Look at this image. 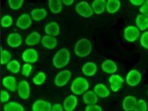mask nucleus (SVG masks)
<instances>
[{
  "label": "nucleus",
  "mask_w": 148,
  "mask_h": 111,
  "mask_svg": "<svg viewBox=\"0 0 148 111\" xmlns=\"http://www.w3.org/2000/svg\"><path fill=\"white\" fill-rule=\"evenodd\" d=\"M41 43L45 48L47 49H54L58 45V40L56 37L54 36H50V35H45L42 37Z\"/></svg>",
  "instance_id": "nucleus-18"
},
{
  "label": "nucleus",
  "mask_w": 148,
  "mask_h": 111,
  "mask_svg": "<svg viewBox=\"0 0 148 111\" xmlns=\"http://www.w3.org/2000/svg\"><path fill=\"white\" fill-rule=\"evenodd\" d=\"M4 111H25V109L20 103L8 102L4 105Z\"/></svg>",
  "instance_id": "nucleus-29"
},
{
  "label": "nucleus",
  "mask_w": 148,
  "mask_h": 111,
  "mask_svg": "<svg viewBox=\"0 0 148 111\" xmlns=\"http://www.w3.org/2000/svg\"><path fill=\"white\" fill-rule=\"evenodd\" d=\"M47 16V11L45 8H34L31 12V17L34 21H41Z\"/></svg>",
  "instance_id": "nucleus-22"
},
{
  "label": "nucleus",
  "mask_w": 148,
  "mask_h": 111,
  "mask_svg": "<svg viewBox=\"0 0 148 111\" xmlns=\"http://www.w3.org/2000/svg\"><path fill=\"white\" fill-rule=\"evenodd\" d=\"M147 95H148V91H147Z\"/></svg>",
  "instance_id": "nucleus-44"
},
{
  "label": "nucleus",
  "mask_w": 148,
  "mask_h": 111,
  "mask_svg": "<svg viewBox=\"0 0 148 111\" xmlns=\"http://www.w3.org/2000/svg\"><path fill=\"white\" fill-rule=\"evenodd\" d=\"M45 80H46V75L45 74V72H39L34 77L32 82L36 85H42L45 82Z\"/></svg>",
  "instance_id": "nucleus-31"
},
{
  "label": "nucleus",
  "mask_w": 148,
  "mask_h": 111,
  "mask_svg": "<svg viewBox=\"0 0 148 111\" xmlns=\"http://www.w3.org/2000/svg\"><path fill=\"white\" fill-rule=\"evenodd\" d=\"M7 69L12 73H18L21 71V64L18 60H11L7 64Z\"/></svg>",
  "instance_id": "nucleus-30"
},
{
  "label": "nucleus",
  "mask_w": 148,
  "mask_h": 111,
  "mask_svg": "<svg viewBox=\"0 0 148 111\" xmlns=\"http://www.w3.org/2000/svg\"><path fill=\"white\" fill-rule=\"evenodd\" d=\"M22 60L25 63H35L38 60V53L34 48L26 49L22 53Z\"/></svg>",
  "instance_id": "nucleus-9"
},
{
  "label": "nucleus",
  "mask_w": 148,
  "mask_h": 111,
  "mask_svg": "<svg viewBox=\"0 0 148 111\" xmlns=\"http://www.w3.org/2000/svg\"><path fill=\"white\" fill-rule=\"evenodd\" d=\"M63 5H66V6H71L74 3V0H62Z\"/></svg>",
  "instance_id": "nucleus-43"
},
{
  "label": "nucleus",
  "mask_w": 148,
  "mask_h": 111,
  "mask_svg": "<svg viewBox=\"0 0 148 111\" xmlns=\"http://www.w3.org/2000/svg\"><path fill=\"white\" fill-rule=\"evenodd\" d=\"M78 105V98L75 95H71L67 96V98L64 100L63 108L65 111H73L76 108Z\"/></svg>",
  "instance_id": "nucleus-12"
},
{
  "label": "nucleus",
  "mask_w": 148,
  "mask_h": 111,
  "mask_svg": "<svg viewBox=\"0 0 148 111\" xmlns=\"http://www.w3.org/2000/svg\"><path fill=\"white\" fill-rule=\"evenodd\" d=\"M52 105L45 100H37L32 105V111H51Z\"/></svg>",
  "instance_id": "nucleus-15"
},
{
  "label": "nucleus",
  "mask_w": 148,
  "mask_h": 111,
  "mask_svg": "<svg viewBox=\"0 0 148 111\" xmlns=\"http://www.w3.org/2000/svg\"><path fill=\"white\" fill-rule=\"evenodd\" d=\"M9 61H11V54L8 50H2L1 51V64L5 65L8 64Z\"/></svg>",
  "instance_id": "nucleus-34"
},
{
  "label": "nucleus",
  "mask_w": 148,
  "mask_h": 111,
  "mask_svg": "<svg viewBox=\"0 0 148 111\" xmlns=\"http://www.w3.org/2000/svg\"><path fill=\"white\" fill-rule=\"evenodd\" d=\"M109 83H110V87H111V90L113 92H118L121 85L123 84L124 80L123 78H121L118 74H111V76L109 78Z\"/></svg>",
  "instance_id": "nucleus-11"
},
{
  "label": "nucleus",
  "mask_w": 148,
  "mask_h": 111,
  "mask_svg": "<svg viewBox=\"0 0 148 111\" xmlns=\"http://www.w3.org/2000/svg\"><path fill=\"white\" fill-rule=\"evenodd\" d=\"M140 43L143 48L148 49V32H145L143 34H142L140 38Z\"/></svg>",
  "instance_id": "nucleus-36"
},
{
  "label": "nucleus",
  "mask_w": 148,
  "mask_h": 111,
  "mask_svg": "<svg viewBox=\"0 0 148 111\" xmlns=\"http://www.w3.org/2000/svg\"><path fill=\"white\" fill-rule=\"evenodd\" d=\"M102 69L106 72V73H108V74H114L118 69V66L114 61L110 59H106L105 61L102 63V66H101Z\"/></svg>",
  "instance_id": "nucleus-19"
},
{
  "label": "nucleus",
  "mask_w": 148,
  "mask_h": 111,
  "mask_svg": "<svg viewBox=\"0 0 148 111\" xmlns=\"http://www.w3.org/2000/svg\"><path fill=\"white\" fill-rule=\"evenodd\" d=\"M85 111H102L101 106L98 105H88L85 108Z\"/></svg>",
  "instance_id": "nucleus-38"
},
{
  "label": "nucleus",
  "mask_w": 148,
  "mask_h": 111,
  "mask_svg": "<svg viewBox=\"0 0 148 111\" xmlns=\"http://www.w3.org/2000/svg\"><path fill=\"white\" fill-rule=\"evenodd\" d=\"M136 25L140 31H145L148 28V16L143 14H139L136 17Z\"/></svg>",
  "instance_id": "nucleus-26"
},
{
  "label": "nucleus",
  "mask_w": 148,
  "mask_h": 111,
  "mask_svg": "<svg viewBox=\"0 0 148 111\" xmlns=\"http://www.w3.org/2000/svg\"><path fill=\"white\" fill-rule=\"evenodd\" d=\"M3 85L5 86V88H7L8 90H9L10 92H15L18 89V84L16 79L12 77V76H7L3 79L2 81Z\"/></svg>",
  "instance_id": "nucleus-17"
},
{
  "label": "nucleus",
  "mask_w": 148,
  "mask_h": 111,
  "mask_svg": "<svg viewBox=\"0 0 148 111\" xmlns=\"http://www.w3.org/2000/svg\"><path fill=\"white\" fill-rule=\"evenodd\" d=\"M83 101L88 105H95L98 101V96L95 92V91H87L83 94Z\"/></svg>",
  "instance_id": "nucleus-23"
},
{
  "label": "nucleus",
  "mask_w": 148,
  "mask_h": 111,
  "mask_svg": "<svg viewBox=\"0 0 148 111\" xmlns=\"http://www.w3.org/2000/svg\"><path fill=\"white\" fill-rule=\"evenodd\" d=\"M8 2L9 8L14 9V10H17V9H20L22 7L24 0H8Z\"/></svg>",
  "instance_id": "nucleus-32"
},
{
  "label": "nucleus",
  "mask_w": 148,
  "mask_h": 111,
  "mask_svg": "<svg viewBox=\"0 0 148 111\" xmlns=\"http://www.w3.org/2000/svg\"><path fill=\"white\" fill-rule=\"evenodd\" d=\"M74 51L79 58L88 57L92 52V43L86 38H82L76 43Z\"/></svg>",
  "instance_id": "nucleus-2"
},
{
  "label": "nucleus",
  "mask_w": 148,
  "mask_h": 111,
  "mask_svg": "<svg viewBox=\"0 0 148 111\" xmlns=\"http://www.w3.org/2000/svg\"><path fill=\"white\" fill-rule=\"evenodd\" d=\"M94 13L102 14L106 9V0H94L92 3Z\"/></svg>",
  "instance_id": "nucleus-21"
},
{
  "label": "nucleus",
  "mask_w": 148,
  "mask_h": 111,
  "mask_svg": "<svg viewBox=\"0 0 148 111\" xmlns=\"http://www.w3.org/2000/svg\"><path fill=\"white\" fill-rule=\"evenodd\" d=\"M71 92L75 95H80L86 92L89 89V82L85 78L82 77H77L74 79V81L71 83Z\"/></svg>",
  "instance_id": "nucleus-3"
},
{
  "label": "nucleus",
  "mask_w": 148,
  "mask_h": 111,
  "mask_svg": "<svg viewBox=\"0 0 148 111\" xmlns=\"http://www.w3.org/2000/svg\"><path fill=\"white\" fill-rule=\"evenodd\" d=\"M63 110H64L63 106H61L60 104H55L52 106V109H51V111H63Z\"/></svg>",
  "instance_id": "nucleus-41"
},
{
  "label": "nucleus",
  "mask_w": 148,
  "mask_h": 111,
  "mask_svg": "<svg viewBox=\"0 0 148 111\" xmlns=\"http://www.w3.org/2000/svg\"><path fill=\"white\" fill-rule=\"evenodd\" d=\"M75 10L80 16L83 18H89L92 16L94 14V10H92V6H90L86 1H82L78 3L75 7Z\"/></svg>",
  "instance_id": "nucleus-4"
},
{
  "label": "nucleus",
  "mask_w": 148,
  "mask_h": 111,
  "mask_svg": "<svg viewBox=\"0 0 148 111\" xmlns=\"http://www.w3.org/2000/svg\"><path fill=\"white\" fill-rule=\"evenodd\" d=\"M124 38L130 43H133L140 38V30L136 26L126 27L124 30Z\"/></svg>",
  "instance_id": "nucleus-5"
},
{
  "label": "nucleus",
  "mask_w": 148,
  "mask_h": 111,
  "mask_svg": "<svg viewBox=\"0 0 148 111\" xmlns=\"http://www.w3.org/2000/svg\"><path fill=\"white\" fill-rule=\"evenodd\" d=\"M140 11H141V14L148 16V0H146V1L140 7Z\"/></svg>",
  "instance_id": "nucleus-40"
},
{
  "label": "nucleus",
  "mask_w": 148,
  "mask_h": 111,
  "mask_svg": "<svg viewBox=\"0 0 148 111\" xmlns=\"http://www.w3.org/2000/svg\"><path fill=\"white\" fill-rule=\"evenodd\" d=\"M13 24V18L9 15H5L1 18V26L3 28H9Z\"/></svg>",
  "instance_id": "nucleus-33"
},
{
  "label": "nucleus",
  "mask_w": 148,
  "mask_h": 111,
  "mask_svg": "<svg viewBox=\"0 0 148 111\" xmlns=\"http://www.w3.org/2000/svg\"><path fill=\"white\" fill-rule=\"evenodd\" d=\"M32 23V17L29 15V14H22L21 16L18 17V18L17 20V22L16 24L17 26L20 28V29H22V30H26L28 29Z\"/></svg>",
  "instance_id": "nucleus-10"
},
{
  "label": "nucleus",
  "mask_w": 148,
  "mask_h": 111,
  "mask_svg": "<svg viewBox=\"0 0 148 111\" xmlns=\"http://www.w3.org/2000/svg\"><path fill=\"white\" fill-rule=\"evenodd\" d=\"M32 71V67L30 63H25L24 65L22 66V75L23 76H30V74Z\"/></svg>",
  "instance_id": "nucleus-37"
},
{
  "label": "nucleus",
  "mask_w": 148,
  "mask_h": 111,
  "mask_svg": "<svg viewBox=\"0 0 148 111\" xmlns=\"http://www.w3.org/2000/svg\"><path fill=\"white\" fill-rule=\"evenodd\" d=\"M141 80H142V74L138 71H135V69L131 71L126 76L127 84L132 87L137 86L141 82Z\"/></svg>",
  "instance_id": "nucleus-8"
},
{
  "label": "nucleus",
  "mask_w": 148,
  "mask_h": 111,
  "mask_svg": "<svg viewBox=\"0 0 148 111\" xmlns=\"http://www.w3.org/2000/svg\"><path fill=\"white\" fill-rule=\"evenodd\" d=\"M71 60V53L67 48L59 49L53 58V65L57 69L66 67Z\"/></svg>",
  "instance_id": "nucleus-1"
},
{
  "label": "nucleus",
  "mask_w": 148,
  "mask_h": 111,
  "mask_svg": "<svg viewBox=\"0 0 148 111\" xmlns=\"http://www.w3.org/2000/svg\"><path fill=\"white\" fill-rule=\"evenodd\" d=\"M82 71L85 76L92 77L96 73L97 66H96V64L94 63V62H87V63H85L84 65H83V67L82 69Z\"/></svg>",
  "instance_id": "nucleus-20"
},
{
  "label": "nucleus",
  "mask_w": 148,
  "mask_h": 111,
  "mask_svg": "<svg viewBox=\"0 0 148 111\" xmlns=\"http://www.w3.org/2000/svg\"><path fill=\"white\" fill-rule=\"evenodd\" d=\"M145 1L146 0H130V2H131L132 5H134V6H140V7Z\"/></svg>",
  "instance_id": "nucleus-42"
},
{
  "label": "nucleus",
  "mask_w": 148,
  "mask_h": 111,
  "mask_svg": "<svg viewBox=\"0 0 148 111\" xmlns=\"http://www.w3.org/2000/svg\"><path fill=\"white\" fill-rule=\"evenodd\" d=\"M17 91H18V95H20V97L22 100H27L30 97V95H31L30 84L25 80H22L18 82Z\"/></svg>",
  "instance_id": "nucleus-7"
},
{
  "label": "nucleus",
  "mask_w": 148,
  "mask_h": 111,
  "mask_svg": "<svg viewBox=\"0 0 148 111\" xmlns=\"http://www.w3.org/2000/svg\"><path fill=\"white\" fill-rule=\"evenodd\" d=\"M95 92L97 95V96L102 97V98H106L110 95V92L108 90V88L106 87V85L102 84V83H98L96 84L94 88Z\"/></svg>",
  "instance_id": "nucleus-27"
},
{
  "label": "nucleus",
  "mask_w": 148,
  "mask_h": 111,
  "mask_svg": "<svg viewBox=\"0 0 148 111\" xmlns=\"http://www.w3.org/2000/svg\"><path fill=\"white\" fill-rule=\"evenodd\" d=\"M71 78V72L69 71H61L57 74L55 78V84L58 87L65 86Z\"/></svg>",
  "instance_id": "nucleus-6"
},
{
  "label": "nucleus",
  "mask_w": 148,
  "mask_h": 111,
  "mask_svg": "<svg viewBox=\"0 0 148 111\" xmlns=\"http://www.w3.org/2000/svg\"><path fill=\"white\" fill-rule=\"evenodd\" d=\"M120 8V1L119 0H108L106 1V11L108 13H116Z\"/></svg>",
  "instance_id": "nucleus-28"
},
{
  "label": "nucleus",
  "mask_w": 148,
  "mask_h": 111,
  "mask_svg": "<svg viewBox=\"0 0 148 111\" xmlns=\"http://www.w3.org/2000/svg\"><path fill=\"white\" fill-rule=\"evenodd\" d=\"M10 98V95L5 90H2L1 91V102L2 103H8V101Z\"/></svg>",
  "instance_id": "nucleus-39"
},
{
  "label": "nucleus",
  "mask_w": 148,
  "mask_h": 111,
  "mask_svg": "<svg viewBox=\"0 0 148 111\" xmlns=\"http://www.w3.org/2000/svg\"><path fill=\"white\" fill-rule=\"evenodd\" d=\"M41 40H42V37H41L39 32H32V34H30L26 37L25 44L27 45H31V46L32 45H36L37 44L40 43Z\"/></svg>",
  "instance_id": "nucleus-24"
},
{
  "label": "nucleus",
  "mask_w": 148,
  "mask_h": 111,
  "mask_svg": "<svg viewBox=\"0 0 148 111\" xmlns=\"http://www.w3.org/2000/svg\"><path fill=\"white\" fill-rule=\"evenodd\" d=\"M45 32L47 35L54 36V37L58 36L60 32V28H59L58 23L56 21H51L47 23L45 27Z\"/></svg>",
  "instance_id": "nucleus-14"
},
{
  "label": "nucleus",
  "mask_w": 148,
  "mask_h": 111,
  "mask_svg": "<svg viewBox=\"0 0 148 111\" xmlns=\"http://www.w3.org/2000/svg\"><path fill=\"white\" fill-rule=\"evenodd\" d=\"M7 43L10 47H18L22 44V37L20 34H17V32L9 34L7 38Z\"/></svg>",
  "instance_id": "nucleus-13"
},
{
  "label": "nucleus",
  "mask_w": 148,
  "mask_h": 111,
  "mask_svg": "<svg viewBox=\"0 0 148 111\" xmlns=\"http://www.w3.org/2000/svg\"><path fill=\"white\" fill-rule=\"evenodd\" d=\"M48 7L52 13L58 14L62 10L63 2L62 0H48Z\"/></svg>",
  "instance_id": "nucleus-25"
},
{
  "label": "nucleus",
  "mask_w": 148,
  "mask_h": 111,
  "mask_svg": "<svg viewBox=\"0 0 148 111\" xmlns=\"http://www.w3.org/2000/svg\"><path fill=\"white\" fill-rule=\"evenodd\" d=\"M133 111H148V106L145 100H139Z\"/></svg>",
  "instance_id": "nucleus-35"
},
{
  "label": "nucleus",
  "mask_w": 148,
  "mask_h": 111,
  "mask_svg": "<svg viewBox=\"0 0 148 111\" xmlns=\"http://www.w3.org/2000/svg\"><path fill=\"white\" fill-rule=\"evenodd\" d=\"M137 102H138L137 99L134 96H132V95L126 96L123 99L122 108L125 111H132V110H134V108H135Z\"/></svg>",
  "instance_id": "nucleus-16"
}]
</instances>
